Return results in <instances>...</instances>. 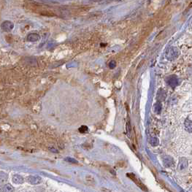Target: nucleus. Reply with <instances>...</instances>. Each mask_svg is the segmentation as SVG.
I'll list each match as a JSON object with an SVG mask.
<instances>
[{"label":"nucleus","instance_id":"nucleus-15","mask_svg":"<svg viewBox=\"0 0 192 192\" xmlns=\"http://www.w3.org/2000/svg\"><path fill=\"white\" fill-rule=\"evenodd\" d=\"M65 161H68L69 163H77V161L75 160V159H72V158H66L65 159Z\"/></svg>","mask_w":192,"mask_h":192},{"label":"nucleus","instance_id":"nucleus-7","mask_svg":"<svg viewBox=\"0 0 192 192\" xmlns=\"http://www.w3.org/2000/svg\"><path fill=\"white\" fill-rule=\"evenodd\" d=\"M14 188L12 185L5 184L0 187V192H13Z\"/></svg>","mask_w":192,"mask_h":192},{"label":"nucleus","instance_id":"nucleus-10","mask_svg":"<svg viewBox=\"0 0 192 192\" xmlns=\"http://www.w3.org/2000/svg\"><path fill=\"white\" fill-rule=\"evenodd\" d=\"M8 178V175L7 173L4 172H1L0 171V183H4L7 181Z\"/></svg>","mask_w":192,"mask_h":192},{"label":"nucleus","instance_id":"nucleus-4","mask_svg":"<svg viewBox=\"0 0 192 192\" xmlns=\"http://www.w3.org/2000/svg\"><path fill=\"white\" fill-rule=\"evenodd\" d=\"M26 181L32 185H37L41 183L42 179L40 177L36 176V175H35V176L34 175H29V176L26 177Z\"/></svg>","mask_w":192,"mask_h":192},{"label":"nucleus","instance_id":"nucleus-3","mask_svg":"<svg viewBox=\"0 0 192 192\" xmlns=\"http://www.w3.org/2000/svg\"><path fill=\"white\" fill-rule=\"evenodd\" d=\"M127 176H128L129 178L132 179V180H133L134 182H135V183H136L137 185H138L139 187H140L141 189H143V191H147V188L146 187V185H145L143 183H142L141 182H140V180H139V179L137 178L136 177H135V175H134V174L132 173H128L127 174Z\"/></svg>","mask_w":192,"mask_h":192},{"label":"nucleus","instance_id":"nucleus-9","mask_svg":"<svg viewBox=\"0 0 192 192\" xmlns=\"http://www.w3.org/2000/svg\"><path fill=\"white\" fill-rule=\"evenodd\" d=\"M13 182L15 184H22L24 182L23 177L19 175H15L13 177Z\"/></svg>","mask_w":192,"mask_h":192},{"label":"nucleus","instance_id":"nucleus-11","mask_svg":"<svg viewBox=\"0 0 192 192\" xmlns=\"http://www.w3.org/2000/svg\"><path fill=\"white\" fill-rule=\"evenodd\" d=\"M168 83L171 85V86L175 87V85H177V78L175 77H171L170 78H169Z\"/></svg>","mask_w":192,"mask_h":192},{"label":"nucleus","instance_id":"nucleus-6","mask_svg":"<svg viewBox=\"0 0 192 192\" xmlns=\"http://www.w3.org/2000/svg\"><path fill=\"white\" fill-rule=\"evenodd\" d=\"M163 163H164V164L166 166V167H169L173 166L174 160L171 156H165L164 157V159H163Z\"/></svg>","mask_w":192,"mask_h":192},{"label":"nucleus","instance_id":"nucleus-16","mask_svg":"<svg viewBox=\"0 0 192 192\" xmlns=\"http://www.w3.org/2000/svg\"><path fill=\"white\" fill-rule=\"evenodd\" d=\"M188 74H189L190 76L192 77V67H191V68H189V69H188Z\"/></svg>","mask_w":192,"mask_h":192},{"label":"nucleus","instance_id":"nucleus-1","mask_svg":"<svg viewBox=\"0 0 192 192\" xmlns=\"http://www.w3.org/2000/svg\"><path fill=\"white\" fill-rule=\"evenodd\" d=\"M29 8L32 10L33 12L37 13L40 15L43 16H47V17H54L56 16V14L54 13V11L49 7H46V6L38 5V4H28Z\"/></svg>","mask_w":192,"mask_h":192},{"label":"nucleus","instance_id":"nucleus-13","mask_svg":"<svg viewBox=\"0 0 192 192\" xmlns=\"http://www.w3.org/2000/svg\"><path fill=\"white\" fill-rule=\"evenodd\" d=\"M155 112L156 113H159L161 112V104H159V103H157V104L155 105Z\"/></svg>","mask_w":192,"mask_h":192},{"label":"nucleus","instance_id":"nucleus-5","mask_svg":"<svg viewBox=\"0 0 192 192\" xmlns=\"http://www.w3.org/2000/svg\"><path fill=\"white\" fill-rule=\"evenodd\" d=\"M185 128L188 132H192V115H188L184 122Z\"/></svg>","mask_w":192,"mask_h":192},{"label":"nucleus","instance_id":"nucleus-14","mask_svg":"<svg viewBox=\"0 0 192 192\" xmlns=\"http://www.w3.org/2000/svg\"><path fill=\"white\" fill-rule=\"evenodd\" d=\"M79 131H80V132H82V133H85V132H88V127H85V126H83V127H81L80 129H79Z\"/></svg>","mask_w":192,"mask_h":192},{"label":"nucleus","instance_id":"nucleus-12","mask_svg":"<svg viewBox=\"0 0 192 192\" xmlns=\"http://www.w3.org/2000/svg\"><path fill=\"white\" fill-rule=\"evenodd\" d=\"M151 144L153 146H156L159 145V140L156 138H153L151 140Z\"/></svg>","mask_w":192,"mask_h":192},{"label":"nucleus","instance_id":"nucleus-2","mask_svg":"<svg viewBox=\"0 0 192 192\" xmlns=\"http://www.w3.org/2000/svg\"><path fill=\"white\" fill-rule=\"evenodd\" d=\"M180 55V51L176 47H169L166 51L165 57L168 61H174L177 59Z\"/></svg>","mask_w":192,"mask_h":192},{"label":"nucleus","instance_id":"nucleus-8","mask_svg":"<svg viewBox=\"0 0 192 192\" xmlns=\"http://www.w3.org/2000/svg\"><path fill=\"white\" fill-rule=\"evenodd\" d=\"M188 166V161L185 159V158H181L180 160V162H179L178 164V168L180 170H183V169H185Z\"/></svg>","mask_w":192,"mask_h":192}]
</instances>
